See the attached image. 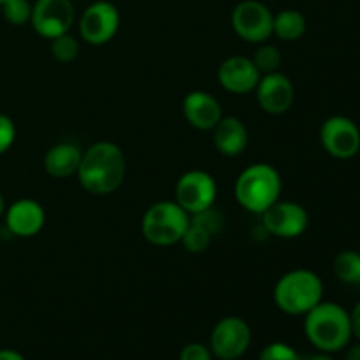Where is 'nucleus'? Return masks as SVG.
Wrapping results in <instances>:
<instances>
[{"mask_svg":"<svg viewBox=\"0 0 360 360\" xmlns=\"http://www.w3.org/2000/svg\"><path fill=\"white\" fill-rule=\"evenodd\" d=\"M4 16L13 25H25L32 18V6L28 0H7L2 4Z\"/></svg>","mask_w":360,"mask_h":360,"instance_id":"24","label":"nucleus"},{"mask_svg":"<svg viewBox=\"0 0 360 360\" xmlns=\"http://www.w3.org/2000/svg\"><path fill=\"white\" fill-rule=\"evenodd\" d=\"M302 360H334L333 355L327 354V352H319V354L308 355V357H302Z\"/></svg>","mask_w":360,"mask_h":360,"instance_id":"31","label":"nucleus"},{"mask_svg":"<svg viewBox=\"0 0 360 360\" xmlns=\"http://www.w3.org/2000/svg\"><path fill=\"white\" fill-rule=\"evenodd\" d=\"M211 239H213V234L207 231L206 227H202L200 224H197L195 220L190 218L188 229L183 234L181 243L186 248V252L190 253H202L206 252L207 246L211 245Z\"/></svg>","mask_w":360,"mask_h":360,"instance_id":"21","label":"nucleus"},{"mask_svg":"<svg viewBox=\"0 0 360 360\" xmlns=\"http://www.w3.org/2000/svg\"><path fill=\"white\" fill-rule=\"evenodd\" d=\"M273 13L257 0H245L232 11V30L246 42L262 44L273 35Z\"/></svg>","mask_w":360,"mask_h":360,"instance_id":"6","label":"nucleus"},{"mask_svg":"<svg viewBox=\"0 0 360 360\" xmlns=\"http://www.w3.org/2000/svg\"><path fill=\"white\" fill-rule=\"evenodd\" d=\"M183 115L186 122L197 130H213L224 118L221 105L211 94L193 90L183 98Z\"/></svg>","mask_w":360,"mask_h":360,"instance_id":"15","label":"nucleus"},{"mask_svg":"<svg viewBox=\"0 0 360 360\" xmlns=\"http://www.w3.org/2000/svg\"><path fill=\"white\" fill-rule=\"evenodd\" d=\"M30 23L39 35L55 39L67 34L74 23V6L70 0H37L32 7Z\"/></svg>","mask_w":360,"mask_h":360,"instance_id":"10","label":"nucleus"},{"mask_svg":"<svg viewBox=\"0 0 360 360\" xmlns=\"http://www.w3.org/2000/svg\"><path fill=\"white\" fill-rule=\"evenodd\" d=\"M264 229L271 236L281 239H295L308 229L309 217L304 207L297 202L278 200L262 213Z\"/></svg>","mask_w":360,"mask_h":360,"instance_id":"12","label":"nucleus"},{"mask_svg":"<svg viewBox=\"0 0 360 360\" xmlns=\"http://www.w3.org/2000/svg\"><path fill=\"white\" fill-rule=\"evenodd\" d=\"M345 360H360V343L350 347V350L345 355Z\"/></svg>","mask_w":360,"mask_h":360,"instance_id":"30","label":"nucleus"},{"mask_svg":"<svg viewBox=\"0 0 360 360\" xmlns=\"http://www.w3.org/2000/svg\"><path fill=\"white\" fill-rule=\"evenodd\" d=\"M274 304L287 315H306L323 301V283L309 269H295L283 274L274 285Z\"/></svg>","mask_w":360,"mask_h":360,"instance_id":"4","label":"nucleus"},{"mask_svg":"<svg viewBox=\"0 0 360 360\" xmlns=\"http://www.w3.org/2000/svg\"><path fill=\"white\" fill-rule=\"evenodd\" d=\"M79 185L94 195H109L122 186L127 174V160L122 148L109 141L95 143L81 155L77 169Z\"/></svg>","mask_w":360,"mask_h":360,"instance_id":"1","label":"nucleus"},{"mask_svg":"<svg viewBox=\"0 0 360 360\" xmlns=\"http://www.w3.org/2000/svg\"><path fill=\"white\" fill-rule=\"evenodd\" d=\"M179 360H213V354L206 345L188 343L186 347H183Z\"/></svg>","mask_w":360,"mask_h":360,"instance_id":"27","label":"nucleus"},{"mask_svg":"<svg viewBox=\"0 0 360 360\" xmlns=\"http://www.w3.org/2000/svg\"><path fill=\"white\" fill-rule=\"evenodd\" d=\"M252 62L255 63V67L259 69V72L262 74V76L271 72H278V69H280L281 65V53L276 46L262 44L257 48Z\"/></svg>","mask_w":360,"mask_h":360,"instance_id":"22","label":"nucleus"},{"mask_svg":"<svg viewBox=\"0 0 360 360\" xmlns=\"http://www.w3.org/2000/svg\"><path fill=\"white\" fill-rule=\"evenodd\" d=\"M4 211H6V200H4L2 193H0V217L4 214Z\"/></svg>","mask_w":360,"mask_h":360,"instance_id":"32","label":"nucleus"},{"mask_svg":"<svg viewBox=\"0 0 360 360\" xmlns=\"http://www.w3.org/2000/svg\"><path fill=\"white\" fill-rule=\"evenodd\" d=\"M306 32V18L299 11L285 9L273 20V34L285 42L297 41Z\"/></svg>","mask_w":360,"mask_h":360,"instance_id":"19","label":"nucleus"},{"mask_svg":"<svg viewBox=\"0 0 360 360\" xmlns=\"http://www.w3.org/2000/svg\"><path fill=\"white\" fill-rule=\"evenodd\" d=\"M120 27V13L112 4L101 0L88 7L79 21V34L91 46L108 44Z\"/></svg>","mask_w":360,"mask_h":360,"instance_id":"11","label":"nucleus"},{"mask_svg":"<svg viewBox=\"0 0 360 360\" xmlns=\"http://www.w3.org/2000/svg\"><path fill=\"white\" fill-rule=\"evenodd\" d=\"M176 202L192 217L213 207L217 200V183L206 171H188L178 179L174 188Z\"/></svg>","mask_w":360,"mask_h":360,"instance_id":"8","label":"nucleus"},{"mask_svg":"<svg viewBox=\"0 0 360 360\" xmlns=\"http://www.w3.org/2000/svg\"><path fill=\"white\" fill-rule=\"evenodd\" d=\"M333 271L340 281L347 285H360V253L345 250L334 259Z\"/></svg>","mask_w":360,"mask_h":360,"instance_id":"20","label":"nucleus"},{"mask_svg":"<svg viewBox=\"0 0 360 360\" xmlns=\"http://www.w3.org/2000/svg\"><path fill=\"white\" fill-rule=\"evenodd\" d=\"M0 360H25V357L14 350H0Z\"/></svg>","mask_w":360,"mask_h":360,"instance_id":"29","label":"nucleus"},{"mask_svg":"<svg viewBox=\"0 0 360 360\" xmlns=\"http://www.w3.org/2000/svg\"><path fill=\"white\" fill-rule=\"evenodd\" d=\"M190 214L172 200H162L146 210L141 224L144 239L155 246H172L181 243L188 229Z\"/></svg>","mask_w":360,"mask_h":360,"instance_id":"5","label":"nucleus"},{"mask_svg":"<svg viewBox=\"0 0 360 360\" xmlns=\"http://www.w3.org/2000/svg\"><path fill=\"white\" fill-rule=\"evenodd\" d=\"M262 74L252 62V58L246 56H229L218 67V83L224 90L236 95L250 94L257 88Z\"/></svg>","mask_w":360,"mask_h":360,"instance_id":"14","label":"nucleus"},{"mask_svg":"<svg viewBox=\"0 0 360 360\" xmlns=\"http://www.w3.org/2000/svg\"><path fill=\"white\" fill-rule=\"evenodd\" d=\"M320 143L334 158L348 160L360 150V130L354 120L347 116H330L322 123Z\"/></svg>","mask_w":360,"mask_h":360,"instance_id":"9","label":"nucleus"},{"mask_svg":"<svg viewBox=\"0 0 360 360\" xmlns=\"http://www.w3.org/2000/svg\"><path fill=\"white\" fill-rule=\"evenodd\" d=\"M81 150L72 143H58L48 150L44 169L51 178L63 179L76 174L81 164Z\"/></svg>","mask_w":360,"mask_h":360,"instance_id":"18","label":"nucleus"},{"mask_svg":"<svg viewBox=\"0 0 360 360\" xmlns=\"http://www.w3.org/2000/svg\"><path fill=\"white\" fill-rule=\"evenodd\" d=\"M259 360H302V357L292 347L276 341V343L267 345V347L260 352Z\"/></svg>","mask_w":360,"mask_h":360,"instance_id":"25","label":"nucleus"},{"mask_svg":"<svg viewBox=\"0 0 360 360\" xmlns=\"http://www.w3.org/2000/svg\"><path fill=\"white\" fill-rule=\"evenodd\" d=\"M255 91L260 109H264L269 115H283L294 104V83L290 81V77L281 74L280 70L260 77Z\"/></svg>","mask_w":360,"mask_h":360,"instance_id":"13","label":"nucleus"},{"mask_svg":"<svg viewBox=\"0 0 360 360\" xmlns=\"http://www.w3.org/2000/svg\"><path fill=\"white\" fill-rule=\"evenodd\" d=\"M350 323H352V334L360 341V301L355 304L354 311L350 313Z\"/></svg>","mask_w":360,"mask_h":360,"instance_id":"28","label":"nucleus"},{"mask_svg":"<svg viewBox=\"0 0 360 360\" xmlns=\"http://www.w3.org/2000/svg\"><path fill=\"white\" fill-rule=\"evenodd\" d=\"M304 316V334L319 352L334 354L343 350L354 336L350 313L336 302L322 301Z\"/></svg>","mask_w":360,"mask_h":360,"instance_id":"2","label":"nucleus"},{"mask_svg":"<svg viewBox=\"0 0 360 360\" xmlns=\"http://www.w3.org/2000/svg\"><path fill=\"white\" fill-rule=\"evenodd\" d=\"M214 148L225 157H238L248 146V130L245 123L234 116H224L213 129Z\"/></svg>","mask_w":360,"mask_h":360,"instance_id":"17","label":"nucleus"},{"mask_svg":"<svg viewBox=\"0 0 360 360\" xmlns=\"http://www.w3.org/2000/svg\"><path fill=\"white\" fill-rule=\"evenodd\" d=\"M281 186V176L273 165L253 164L236 179L234 195L246 211L262 214L280 200Z\"/></svg>","mask_w":360,"mask_h":360,"instance_id":"3","label":"nucleus"},{"mask_svg":"<svg viewBox=\"0 0 360 360\" xmlns=\"http://www.w3.org/2000/svg\"><path fill=\"white\" fill-rule=\"evenodd\" d=\"M46 224V213L39 202L20 199L6 211V225L18 238H32L39 234Z\"/></svg>","mask_w":360,"mask_h":360,"instance_id":"16","label":"nucleus"},{"mask_svg":"<svg viewBox=\"0 0 360 360\" xmlns=\"http://www.w3.org/2000/svg\"><path fill=\"white\" fill-rule=\"evenodd\" d=\"M51 55L62 63L72 62L79 55V42L69 34L58 35V37L51 39Z\"/></svg>","mask_w":360,"mask_h":360,"instance_id":"23","label":"nucleus"},{"mask_svg":"<svg viewBox=\"0 0 360 360\" xmlns=\"http://www.w3.org/2000/svg\"><path fill=\"white\" fill-rule=\"evenodd\" d=\"M7 2V0H0V6H2V4H6Z\"/></svg>","mask_w":360,"mask_h":360,"instance_id":"33","label":"nucleus"},{"mask_svg":"<svg viewBox=\"0 0 360 360\" xmlns=\"http://www.w3.org/2000/svg\"><path fill=\"white\" fill-rule=\"evenodd\" d=\"M252 343V329L239 316H225L214 326L210 340L213 357L220 360H238L246 354Z\"/></svg>","mask_w":360,"mask_h":360,"instance_id":"7","label":"nucleus"},{"mask_svg":"<svg viewBox=\"0 0 360 360\" xmlns=\"http://www.w3.org/2000/svg\"><path fill=\"white\" fill-rule=\"evenodd\" d=\"M14 139H16V127L13 120L6 115H0V155L13 146Z\"/></svg>","mask_w":360,"mask_h":360,"instance_id":"26","label":"nucleus"}]
</instances>
